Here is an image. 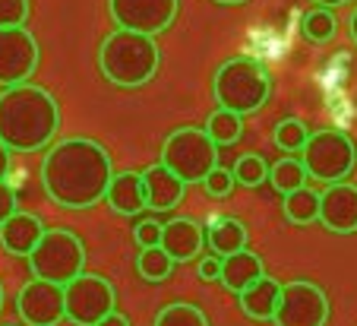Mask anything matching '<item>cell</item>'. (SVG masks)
<instances>
[{"mask_svg": "<svg viewBox=\"0 0 357 326\" xmlns=\"http://www.w3.org/2000/svg\"><path fill=\"white\" fill-rule=\"evenodd\" d=\"M114 175L108 149L89 136H70L54 143L41 162V187L63 209H92L105 200Z\"/></svg>", "mask_w": 357, "mask_h": 326, "instance_id": "cell-1", "label": "cell"}, {"mask_svg": "<svg viewBox=\"0 0 357 326\" xmlns=\"http://www.w3.org/2000/svg\"><path fill=\"white\" fill-rule=\"evenodd\" d=\"M61 130V105L41 86L20 82L0 92V143L10 152H38Z\"/></svg>", "mask_w": 357, "mask_h": 326, "instance_id": "cell-2", "label": "cell"}, {"mask_svg": "<svg viewBox=\"0 0 357 326\" xmlns=\"http://www.w3.org/2000/svg\"><path fill=\"white\" fill-rule=\"evenodd\" d=\"M158 67H162V51L152 35L114 29L98 45V70L117 89L146 86L158 73Z\"/></svg>", "mask_w": 357, "mask_h": 326, "instance_id": "cell-3", "label": "cell"}, {"mask_svg": "<svg viewBox=\"0 0 357 326\" xmlns=\"http://www.w3.org/2000/svg\"><path fill=\"white\" fill-rule=\"evenodd\" d=\"M218 108L234 111V114H257L272 96L269 70L253 57H231L215 70L212 80Z\"/></svg>", "mask_w": 357, "mask_h": 326, "instance_id": "cell-4", "label": "cell"}, {"mask_svg": "<svg viewBox=\"0 0 357 326\" xmlns=\"http://www.w3.org/2000/svg\"><path fill=\"white\" fill-rule=\"evenodd\" d=\"M162 165L183 184H202V177L218 165V146L202 127H177L165 136Z\"/></svg>", "mask_w": 357, "mask_h": 326, "instance_id": "cell-5", "label": "cell"}, {"mask_svg": "<svg viewBox=\"0 0 357 326\" xmlns=\"http://www.w3.org/2000/svg\"><path fill=\"white\" fill-rule=\"evenodd\" d=\"M82 266H86V244L79 241V235L67 228H45L41 241L29 253L32 276L57 282V286H67L70 279H76Z\"/></svg>", "mask_w": 357, "mask_h": 326, "instance_id": "cell-6", "label": "cell"}, {"mask_svg": "<svg viewBox=\"0 0 357 326\" xmlns=\"http://www.w3.org/2000/svg\"><path fill=\"white\" fill-rule=\"evenodd\" d=\"M301 165L307 177L323 184H338L357 168V146L344 130H317L301 149Z\"/></svg>", "mask_w": 357, "mask_h": 326, "instance_id": "cell-7", "label": "cell"}, {"mask_svg": "<svg viewBox=\"0 0 357 326\" xmlns=\"http://www.w3.org/2000/svg\"><path fill=\"white\" fill-rule=\"evenodd\" d=\"M114 311V286L105 276L79 272L63 286V317L73 326H95Z\"/></svg>", "mask_w": 357, "mask_h": 326, "instance_id": "cell-8", "label": "cell"}, {"mask_svg": "<svg viewBox=\"0 0 357 326\" xmlns=\"http://www.w3.org/2000/svg\"><path fill=\"white\" fill-rule=\"evenodd\" d=\"M329 298L317 282L307 279H291L278 292L275 304V326H326L329 323Z\"/></svg>", "mask_w": 357, "mask_h": 326, "instance_id": "cell-9", "label": "cell"}, {"mask_svg": "<svg viewBox=\"0 0 357 326\" xmlns=\"http://www.w3.org/2000/svg\"><path fill=\"white\" fill-rule=\"evenodd\" d=\"M177 7L181 0H108L111 20L117 22V29L142 32L152 38L174 26Z\"/></svg>", "mask_w": 357, "mask_h": 326, "instance_id": "cell-10", "label": "cell"}, {"mask_svg": "<svg viewBox=\"0 0 357 326\" xmlns=\"http://www.w3.org/2000/svg\"><path fill=\"white\" fill-rule=\"evenodd\" d=\"M41 51L26 26L0 29V86H20L38 70Z\"/></svg>", "mask_w": 357, "mask_h": 326, "instance_id": "cell-11", "label": "cell"}, {"mask_svg": "<svg viewBox=\"0 0 357 326\" xmlns=\"http://www.w3.org/2000/svg\"><path fill=\"white\" fill-rule=\"evenodd\" d=\"M16 313L26 326H57L63 320V286L29 279L16 295Z\"/></svg>", "mask_w": 357, "mask_h": 326, "instance_id": "cell-12", "label": "cell"}, {"mask_svg": "<svg viewBox=\"0 0 357 326\" xmlns=\"http://www.w3.org/2000/svg\"><path fill=\"white\" fill-rule=\"evenodd\" d=\"M317 222H323V228H329L332 235H354L357 231V184H351V181L329 184L319 193Z\"/></svg>", "mask_w": 357, "mask_h": 326, "instance_id": "cell-13", "label": "cell"}, {"mask_svg": "<svg viewBox=\"0 0 357 326\" xmlns=\"http://www.w3.org/2000/svg\"><path fill=\"white\" fill-rule=\"evenodd\" d=\"M158 247L168 253L174 263H190L202 253L206 247V228L196 218H171L168 225H162V238Z\"/></svg>", "mask_w": 357, "mask_h": 326, "instance_id": "cell-14", "label": "cell"}, {"mask_svg": "<svg viewBox=\"0 0 357 326\" xmlns=\"http://www.w3.org/2000/svg\"><path fill=\"white\" fill-rule=\"evenodd\" d=\"M41 235H45V222L38 216H32V212L16 209L13 216L0 222V244L13 257H29L35 251V244L41 241Z\"/></svg>", "mask_w": 357, "mask_h": 326, "instance_id": "cell-15", "label": "cell"}, {"mask_svg": "<svg viewBox=\"0 0 357 326\" xmlns=\"http://www.w3.org/2000/svg\"><path fill=\"white\" fill-rule=\"evenodd\" d=\"M142 187H146V206L155 212L174 209L183 200V191H187V184H183L174 171L165 168L162 162L142 171Z\"/></svg>", "mask_w": 357, "mask_h": 326, "instance_id": "cell-16", "label": "cell"}, {"mask_svg": "<svg viewBox=\"0 0 357 326\" xmlns=\"http://www.w3.org/2000/svg\"><path fill=\"white\" fill-rule=\"evenodd\" d=\"M105 203L117 212V216H136L146 209V187H142V175L136 171H121L111 175L108 191H105Z\"/></svg>", "mask_w": 357, "mask_h": 326, "instance_id": "cell-17", "label": "cell"}, {"mask_svg": "<svg viewBox=\"0 0 357 326\" xmlns=\"http://www.w3.org/2000/svg\"><path fill=\"white\" fill-rule=\"evenodd\" d=\"M278 292H282V282L272 276H259L257 282H250L237 298H241V311L257 323H269L275 317V304H278Z\"/></svg>", "mask_w": 357, "mask_h": 326, "instance_id": "cell-18", "label": "cell"}, {"mask_svg": "<svg viewBox=\"0 0 357 326\" xmlns=\"http://www.w3.org/2000/svg\"><path fill=\"white\" fill-rule=\"evenodd\" d=\"M259 276H266L263 269V257L253 251H237V253H228V257H222V272H218V282H222L228 292L241 295L243 288L250 286V282H257Z\"/></svg>", "mask_w": 357, "mask_h": 326, "instance_id": "cell-19", "label": "cell"}, {"mask_svg": "<svg viewBox=\"0 0 357 326\" xmlns=\"http://www.w3.org/2000/svg\"><path fill=\"white\" fill-rule=\"evenodd\" d=\"M206 247L218 257H228V253H237L247 247V225L241 218H218L209 231H206Z\"/></svg>", "mask_w": 357, "mask_h": 326, "instance_id": "cell-20", "label": "cell"}, {"mask_svg": "<svg viewBox=\"0 0 357 326\" xmlns=\"http://www.w3.org/2000/svg\"><path fill=\"white\" fill-rule=\"evenodd\" d=\"M282 209L291 225H310L319 216V193L310 191V187H297V191L284 193Z\"/></svg>", "mask_w": 357, "mask_h": 326, "instance_id": "cell-21", "label": "cell"}, {"mask_svg": "<svg viewBox=\"0 0 357 326\" xmlns=\"http://www.w3.org/2000/svg\"><path fill=\"white\" fill-rule=\"evenodd\" d=\"M202 130L212 136V143L215 146H231V143H237L241 133H243V117L234 114V111L218 108V111H212L209 114V121H206V127Z\"/></svg>", "mask_w": 357, "mask_h": 326, "instance_id": "cell-22", "label": "cell"}, {"mask_svg": "<svg viewBox=\"0 0 357 326\" xmlns=\"http://www.w3.org/2000/svg\"><path fill=\"white\" fill-rule=\"evenodd\" d=\"M136 272H139L146 282L158 286L174 272V260L162 251V247H142V253L136 257Z\"/></svg>", "mask_w": 357, "mask_h": 326, "instance_id": "cell-23", "label": "cell"}, {"mask_svg": "<svg viewBox=\"0 0 357 326\" xmlns=\"http://www.w3.org/2000/svg\"><path fill=\"white\" fill-rule=\"evenodd\" d=\"M301 32L310 41H317V45H326V41H332L338 35V20L329 7H313L301 20Z\"/></svg>", "mask_w": 357, "mask_h": 326, "instance_id": "cell-24", "label": "cell"}, {"mask_svg": "<svg viewBox=\"0 0 357 326\" xmlns=\"http://www.w3.org/2000/svg\"><path fill=\"white\" fill-rule=\"evenodd\" d=\"M269 181L284 197V193L297 191V187H307V171H303L301 158H278V162L269 168Z\"/></svg>", "mask_w": 357, "mask_h": 326, "instance_id": "cell-25", "label": "cell"}, {"mask_svg": "<svg viewBox=\"0 0 357 326\" xmlns=\"http://www.w3.org/2000/svg\"><path fill=\"white\" fill-rule=\"evenodd\" d=\"M155 326H209V317H206L196 304L174 301V304H165L162 311H158Z\"/></svg>", "mask_w": 357, "mask_h": 326, "instance_id": "cell-26", "label": "cell"}, {"mask_svg": "<svg viewBox=\"0 0 357 326\" xmlns=\"http://www.w3.org/2000/svg\"><path fill=\"white\" fill-rule=\"evenodd\" d=\"M234 184H241V187H259V184L269 177V165H266L263 156H257V152H247V156H241L234 162Z\"/></svg>", "mask_w": 357, "mask_h": 326, "instance_id": "cell-27", "label": "cell"}, {"mask_svg": "<svg viewBox=\"0 0 357 326\" xmlns=\"http://www.w3.org/2000/svg\"><path fill=\"white\" fill-rule=\"evenodd\" d=\"M307 124L297 121V117H288V121L275 124V146L284 152H301L303 143H307Z\"/></svg>", "mask_w": 357, "mask_h": 326, "instance_id": "cell-28", "label": "cell"}, {"mask_svg": "<svg viewBox=\"0 0 357 326\" xmlns=\"http://www.w3.org/2000/svg\"><path fill=\"white\" fill-rule=\"evenodd\" d=\"M29 0H0V29L26 26L29 22Z\"/></svg>", "mask_w": 357, "mask_h": 326, "instance_id": "cell-29", "label": "cell"}, {"mask_svg": "<svg viewBox=\"0 0 357 326\" xmlns=\"http://www.w3.org/2000/svg\"><path fill=\"white\" fill-rule=\"evenodd\" d=\"M202 187H206V193L209 197H228L231 191H234V175H231L228 168H212L209 175L202 177Z\"/></svg>", "mask_w": 357, "mask_h": 326, "instance_id": "cell-30", "label": "cell"}, {"mask_svg": "<svg viewBox=\"0 0 357 326\" xmlns=\"http://www.w3.org/2000/svg\"><path fill=\"white\" fill-rule=\"evenodd\" d=\"M133 238H136V244H139V251H142V247H158V238H162V225H158L155 218H146V222H139L133 228Z\"/></svg>", "mask_w": 357, "mask_h": 326, "instance_id": "cell-31", "label": "cell"}, {"mask_svg": "<svg viewBox=\"0 0 357 326\" xmlns=\"http://www.w3.org/2000/svg\"><path fill=\"white\" fill-rule=\"evenodd\" d=\"M196 272H199L202 282H218V272H222V257H218V253H206V257L199 260V266H196Z\"/></svg>", "mask_w": 357, "mask_h": 326, "instance_id": "cell-32", "label": "cell"}, {"mask_svg": "<svg viewBox=\"0 0 357 326\" xmlns=\"http://www.w3.org/2000/svg\"><path fill=\"white\" fill-rule=\"evenodd\" d=\"M16 209H20V206H16V193H13V187H10L7 181H0V222H3L7 216H13Z\"/></svg>", "mask_w": 357, "mask_h": 326, "instance_id": "cell-33", "label": "cell"}, {"mask_svg": "<svg viewBox=\"0 0 357 326\" xmlns=\"http://www.w3.org/2000/svg\"><path fill=\"white\" fill-rule=\"evenodd\" d=\"M95 326H130V320H127V317H123V313L111 311V313H108V317H101V320H98V323H95Z\"/></svg>", "mask_w": 357, "mask_h": 326, "instance_id": "cell-34", "label": "cell"}, {"mask_svg": "<svg viewBox=\"0 0 357 326\" xmlns=\"http://www.w3.org/2000/svg\"><path fill=\"white\" fill-rule=\"evenodd\" d=\"M7 171H10V149L0 143V181H7Z\"/></svg>", "mask_w": 357, "mask_h": 326, "instance_id": "cell-35", "label": "cell"}, {"mask_svg": "<svg viewBox=\"0 0 357 326\" xmlns=\"http://www.w3.org/2000/svg\"><path fill=\"white\" fill-rule=\"evenodd\" d=\"M313 3H317V7H344V3H351V0H313Z\"/></svg>", "mask_w": 357, "mask_h": 326, "instance_id": "cell-36", "label": "cell"}, {"mask_svg": "<svg viewBox=\"0 0 357 326\" xmlns=\"http://www.w3.org/2000/svg\"><path fill=\"white\" fill-rule=\"evenodd\" d=\"M351 38H354V45H357V7H354V13H351Z\"/></svg>", "mask_w": 357, "mask_h": 326, "instance_id": "cell-37", "label": "cell"}, {"mask_svg": "<svg viewBox=\"0 0 357 326\" xmlns=\"http://www.w3.org/2000/svg\"><path fill=\"white\" fill-rule=\"evenodd\" d=\"M215 3H225V7H237V3H247V0H215Z\"/></svg>", "mask_w": 357, "mask_h": 326, "instance_id": "cell-38", "label": "cell"}, {"mask_svg": "<svg viewBox=\"0 0 357 326\" xmlns=\"http://www.w3.org/2000/svg\"><path fill=\"white\" fill-rule=\"evenodd\" d=\"M3 298H7V292H3V286H0V311H3Z\"/></svg>", "mask_w": 357, "mask_h": 326, "instance_id": "cell-39", "label": "cell"}]
</instances>
